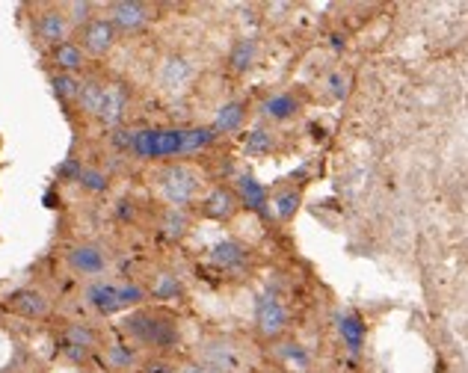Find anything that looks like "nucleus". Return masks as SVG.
<instances>
[{"label":"nucleus","mask_w":468,"mask_h":373,"mask_svg":"<svg viewBox=\"0 0 468 373\" xmlns=\"http://www.w3.org/2000/svg\"><path fill=\"white\" fill-rule=\"evenodd\" d=\"M217 140L211 128H143V131H119L113 143L122 152H131L140 160L157 157H184L196 155Z\"/></svg>","instance_id":"1"},{"label":"nucleus","mask_w":468,"mask_h":373,"mask_svg":"<svg viewBox=\"0 0 468 373\" xmlns=\"http://www.w3.org/2000/svg\"><path fill=\"white\" fill-rule=\"evenodd\" d=\"M202 190V172L193 169L187 164H176L164 169L160 176V196L166 198V205H172L176 210H181L184 205H190Z\"/></svg>","instance_id":"2"},{"label":"nucleus","mask_w":468,"mask_h":373,"mask_svg":"<svg viewBox=\"0 0 468 373\" xmlns=\"http://www.w3.org/2000/svg\"><path fill=\"white\" fill-rule=\"evenodd\" d=\"M128 329L133 338L143 341L145 346H172L178 341L176 320L166 314H157V311H137V314H131Z\"/></svg>","instance_id":"3"},{"label":"nucleus","mask_w":468,"mask_h":373,"mask_svg":"<svg viewBox=\"0 0 468 373\" xmlns=\"http://www.w3.org/2000/svg\"><path fill=\"white\" fill-rule=\"evenodd\" d=\"M202 368L214 373H243L246 358L240 353V346H234L229 341H207L202 344Z\"/></svg>","instance_id":"4"},{"label":"nucleus","mask_w":468,"mask_h":373,"mask_svg":"<svg viewBox=\"0 0 468 373\" xmlns=\"http://www.w3.org/2000/svg\"><path fill=\"white\" fill-rule=\"evenodd\" d=\"M6 308L24 320H42L51 311V300L39 288H18L6 296Z\"/></svg>","instance_id":"5"},{"label":"nucleus","mask_w":468,"mask_h":373,"mask_svg":"<svg viewBox=\"0 0 468 373\" xmlns=\"http://www.w3.org/2000/svg\"><path fill=\"white\" fill-rule=\"evenodd\" d=\"M255 323H258V332H261L264 338H279L288 326V311L276 300V296H258Z\"/></svg>","instance_id":"6"},{"label":"nucleus","mask_w":468,"mask_h":373,"mask_svg":"<svg viewBox=\"0 0 468 373\" xmlns=\"http://www.w3.org/2000/svg\"><path fill=\"white\" fill-rule=\"evenodd\" d=\"M69 267L78 272V276H101L107 270V252L95 243H78L69 249Z\"/></svg>","instance_id":"7"},{"label":"nucleus","mask_w":468,"mask_h":373,"mask_svg":"<svg viewBox=\"0 0 468 373\" xmlns=\"http://www.w3.org/2000/svg\"><path fill=\"white\" fill-rule=\"evenodd\" d=\"M116 45V27L107 18H90L83 24V54L101 57Z\"/></svg>","instance_id":"8"},{"label":"nucleus","mask_w":468,"mask_h":373,"mask_svg":"<svg viewBox=\"0 0 468 373\" xmlns=\"http://www.w3.org/2000/svg\"><path fill=\"white\" fill-rule=\"evenodd\" d=\"M83 300L92 311H98V314H119V284L95 279V282L86 284Z\"/></svg>","instance_id":"9"},{"label":"nucleus","mask_w":468,"mask_h":373,"mask_svg":"<svg viewBox=\"0 0 468 373\" xmlns=\"http://www.w3.org/2000/svg\"><path fill=\"white\" fill-rule=\"evenodd\" d=\"M152 18V9L145 4H137V0H119V4L110 6V24L116 30H140L145 21Z\"/></svg>","instance_id":"10"},{"label":"nucleus","mask_w":468,"mask_h":373,"mask_svg":"<svg viewBox=\"0 0 468 373\" xmlns=\"http://www.w3.org/2000/svg\"><path fill=\"white\" fill-rule=\"evenodd\" d=\"M69 27H71V24H69L63 9H45V12H39V16H36V36H39L45 45L66 42Z\"/></svg>","instance_id":"11"},{"label":"nucleus","mask_w":468,"mask_h":373,"mask_svg":"<svg viewBox=\"0 0 468 373\" xmlns=\"http://www.w3.org/2000/svg\"><path fill=\"white\" fill-rule=\"evenodd\" d=\"M128 110V90L125 83H104V98L101 107H98L95 119H101L104 124H119L122 116Z\"/></svg>","instance_id":"12"},{"label":"nucleus","mask_w":468,"mask_h":373,"mask_svg":"<svg viewBox=\"0 0 468 373\" xmlns=\"http://www.w3.org/2000/svg\"><path fill=\"white\" fill-rule=\"evenodd\" d=\"M234 210H238V196H234L231 190H223V186H217L214 193H207L205 205H202V214L207 219H217V222L231 219Z\"/></svg>","instance_id":"13"},{"label":"nucleus","mask_w":468,"mask_h":373,"mask_svg":"<svg viewBox=\"0 0 468 373\" xmlns=\"http://www.w3.org/2000/svg\"><path fill=\"white\" fill-rule=\"evenodd\" d=\"M51 59L57 62L59 74H75V71H80V69H83L86 54H83V48H80V45H75V42H69V39H66V42L54 45Z\"/></svg>","instance_id":"14"},{"label":"nucleus","mask_w":468,"mask_h":373,"mask_svg":"<svg viewBox=\"0 0 468 373\" xmlns=\"http://www.w3.org/2000/svg\"><path fill=\"white\" fill-rule=\"evenodd\" d=\"M234 186H238V193H234L238 205H246L250 210H267V190L252 176H240Z\"/></svg>","instance_id":"15"},{"label":"nucleus","mask_w":468,"mask_h":373,"mask_svg":"<svg viewBox=\"0 0 468 373\" xmlns=\"http://www.w3.org/2000/svg\"><path fill=\"white\" fill-rule=\"evenodd\" d=\"M66 353L75 358V362H80V358H86L92 350H95V335H92V329H86V326H69V332H66Z\"/></svg>","instance_id":"16"},{"label":"nucleus","mask_w":468,"mask_h":373,"mask_svg":"<svg viewBox=\"0 0 468 373\" xmlns=\"http://www.w3.org/2000/svg\"><path fill=\"white\" fill-rule=\"evenodd\" d=\"M243 119H246V104H243V101H229V104L219 107V113H217V119H214V124H211V131H214L217 136H219V133H231V131H238V128H240Z\"/></svg>","instance_id":"17"},{"label":"nucleus","mask_w":468,"mask_h":373,"mask_svg":"<svg viewBox=\"0 0 468 373\" xmlns=\"http://www.w3.org/2000/svg\"><path fill=\"white\" fill-rule=\"evenodd\" d=\"M211 261L217 267H223V270H238V267H243V261H246V246L234 243V240H223V243H217L211 249Z\"/></svg>","instance_id":"18"},{"label":"nucleus","mask_w":468,"mask_h":373,"mask_svg":"<svg viewBox=\"0 0 468 373\" xmlns=\"http://www.w3.org/2000/svg\"><path fill=\"white\" fill-rule=\"evenodd\" d=\"M338 332H341V341L347 344L350 353H362L365 346V323L356 317V314H341L338 317Z\"/></svg>","instance_id":"19"},{"label":"nucleus","mask_w":468,"mask_h":373,"mask_svg":"<svg viewBox=\"0 0 468 373\" xmlns=\"http://www.w3.org/2000/svg\"><path fill=\"white\" fill-rule=\"evenodd\" d=\"M297 110H300L297 98L288 95V92L267 98V101L261 104V113H264L267 119H273V122H285V119H291L293 113H297Z\"/></svg>","instance_id":"20"},{"label":"nucleus","mask_w":468,"mask_h":373,"mask_svg":"<svg viewBox=\"0 0 468 373\" xmlns=\"http://www.w3.org/2000/svg\"><path fill=\"white\" fill-rule=\"evenodd\" d=\"M190 80V66L184 62L181 57H169L164 62V69H160V83L166 86V90H178Z\"/></svg>","instance_id":"21"},{"label":"nucleus","mask_w":468,"mask_h":373,"mask_svg":"<svg viewBox=\"0 0 468 373\" xmlns=\"http://www.w3.org/2000/svg\"><path fill=\"white\" fill-rule=\"evenodd\" d=\"M101 98H104V80H83L80 83V92H78V104L86 116H95L98 107H101Z\"/></svg>","instance_id":"22"},{"label":"nucleus","mask_w":468,"mask_h":373,"mask_svg":"<svg viewBox=\"0 0 468 373\" xmlns=\"http://www.w3.org/2000/svg\"><path fill=\"white\" fill-rule=\"evenodd\" d=\"M300 202H303V196L300 190H293V186H288V190H282L276 198H273V208H276V217L279 219H293L297 217V210H300Z\"/></svg>","instance_id":"23"},{"label":"nucleus","mask_w":468,"mask_h":373,"mask_svg":"<svg viewBox=\"0 0 468 373\" xmlns=\"http://www.w3.org/2000/svg\"><path fill=\"white\" fill-rule=\"evenodd\" d=\"M258 57V45L252 39H240L238 45H234V51H231V66L238 69V71H246V69H252V62Z\"/></svg>","instance_id":"24"},{"label":"nucleus","mask_w":468,"mask_h":373,"mask_svg":"<svg viewBox=\"0 0 468 373\" xmlns=\"http://www.w3.org/2000/svg\"><path fill=\"white\" fill-rule=\"evenodd\" d=\"M54 92L63 98V101H78V92H80V80L75 74H54Z\"/></svg>","instance_id":"25"},{"label":"nucleus","mask_w":468,"mask_h":373,"mask_svg":"<svg viewBox=\"0 0 468 373\" xmlns=\"http://www.w3.org/2000/svg\"><path fill=\"white\" fill-rule=\"evenodd\" d=\"M78 184L83 186L86 193H104L107 186H110V178L104 176L101 169H80V176H78Z\"/></svg>","instance_id":"26"},{"label":"nucleus","mask_w":468,"mask_h":373,"mask_svg":"<svg viewBox=\"0 0 468 373\" xmlns=\"http://www.w3.org/2000/svg\"><path fill=\"white\" fill-rule=\"evenodd\" d=\"M270 145H273V133L267 128H255L250 136H246V155H267Z\"/></svg>","instance_id":"27"},{"label":"nucleus","mask_w":468,"mask_h":373,"mask_svg":"<svg viewBox=\"0 0 468 373\" xmlns=\"http://www.w3.org/2000/svg\"><path fill=\"white\" fill-rule=\"evenodd\" d=\"M164 231L169 234V238H184V234H187V217H184L181 210L172 208L169 214L164 217Z\"/></svg>","instance_id":"28"},{"label":"nucleus","mask_w":468,"mask_h":373,"mask_svg":"<svg viewBox=\"0 0 468 373\" xmlns=\"http://www.w3.org/2000/svg\"><path fill=\"white\" fill-rule=\"evenodd\" d=\"M63 12H66L69 24H86L90 21L92 4H69V9H63Z\"/></svg>","instance_id":"29"},{"label":"nucleus","mask_w":468,"mask_h":373,"mask_svg":"<svg viewBox=\"0 0 468 373\" xmlns=\"http://www.w3.org/2000/svg\"><path fill=\"white\" fill-rule=\"evenodd\" d=\"M176 293H178V279L176 276H160L154 296H160V300H169V296H176Z\"/></svg>","instance_id":"30"},{"label":"nucleus","mask_w":468,"mask_h":373,"mask_svg":"<svg viewBox=\"0 0 468 373\" xmlns=\"http://www.w3.org/2000/svg\"><path fill=\"white\" fill-rule=\"evenodd\" d=\"M80 164H78V160H66V164L63 166H59L57 169V176L59 178H63V181H78V176H80Z\"/></svg>","instance_id":"31"},{"label":"nucleus","mask_w":468,"mask_h":373,"mask_svg":"<svg viewBox=\"0 0 468 373\" xmlns=\"http://www.w3.org/2000/svg\"><path fill=\"white\" fill-rule=\"evenodd\" d=\"M329 92L335 95V98H344V95H347V78H344L341 71H335V74L329 78Z\"/></svg>","instance_id":"32"},{"label":"nucleus","mask_w":468,"mask_h":373,"mask_svg":"<svg viewBox=\"0 0 468 373\" xmlns=\"http://www.w3.org/2000/svg\"><path fill=\"white\" fill-rule=\"evenodd\" d=\"M143 373H181V368L169 365V362H149L143 368Z\"/></svg>","instance_id":"33"},{"label":"nucleus","mask_w":468,"mask_h":373,"mask_svg":"<svg viewBox=\"0 0 468 373\" xmlns=\"http://www.w3.org/2000/svg\"><path fill=\"white\" fill-rule=\"evenodd\" d=\"M288 358H291V362H297V365H309V356H305L303 353V346L300 344H288Z\"/></svg>","instance_id":"34"},{"label":"nucleus","mask_w":468,"mask_h":373,"mask_svg":"<svg viewBox=\"0 0 468 373\" xmlns=\"http://www.w3.org/2000/svg\"><path fill=\"white\" fill-rule=\"evenodd\" d=\"M113 358H116V365H119V368H128V365L133 362V356L125 353V350H113Z\"/></svg>","instance_id":"35"},{"label":"nucleus","mask_w":468,"mask_h":373,"mask_svg":"<svg viewBox=\"0 0 468 373\" xmlns=\"http://www.w3.org/2000/svg\"><path fill=\"white\" fill-rule=\"evenodd\" d=\"M181 373H214V370L202 368L199 362H190V365H184V368H181Z\"/></svg>","instance_id":"36"}]
</instances>
